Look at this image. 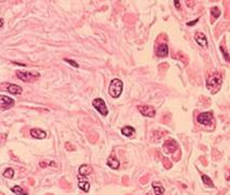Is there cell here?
<instances>
[{
    "mask_svg": "<svg viewBox=\"0 0 230 195\" xmlns=\"http://www.w3.org/2000/svg\"><path fill=\"white\" fill-rule=\"evenodd\" d=\"M223 78L219 73H212L206 78V88L211 91V93H216L219 91L222 87Z\"/></svg>",
    "mask_w": 230,
    "mask_h": 195,
    "instance_id": "obj_1",
    "label": "cell"
},
{
    "mask_svg": "<svg viewBox=\"0 0 230 195\" xmlns=\"http://www.w3.org/2000/svg\"><path fill=\"white\" fill-rule=\"evenodd\" d=\"M122 90H123V83L118 78L113 79L110 85H109V94H110V97H113V99H117V98L121 96Z\"/></svg>",
    "mask_w": 230,
    "mask_h": 195,
    "instance_id": "obj_2",
    "label": "cell"
},
{
    "mask_svg": "<svg viewBox=\"0 0 230 195\" xmlns=\"http://www.w3.org/2000/svg\"><path fill=\"white\" fill-rule=\"evenodd\" d=\"M92 104H93V106L96 108L97 112L101 113L103 116H107V115H108V110H107L106 103H105V101L103 99H101V98H97V99L93 100Z\"/></svg>",
    "mask_w": 230,
    "mask_h": 195,
    "instance_id": "obj_3",
    "label": "cell"
},
{
    "mask_svg": "<svg viewBox=\"0 0 230 195\" xmlns=\"http://www.w3.org/2000/svg\"><path fill=\"white\" fill-rule=\"evenodd\" d=\"M197 121L199 124L204 125V126H208V125H211L212 121H213V114L211 112H204L201 113V114L198 115Z\"/></svg>",
    "mask_w": 230,
    "mask_h": 195,
    "instance_id": "obj_4",
    "label": "cell"
},
{
    "mask_svg": "<svg viewBox=\"0 0 230 195\" xmlns=\"http://www.w3.org/2000/svg\"><path fill=\"white\" fill-rule=\"evenodd\" d=\"M17 78H20L23 81H31L33 79L38 78L40 74L38 73H29V72H16Z\"/></svg>",
    "mask_w": 230,
    "mask_h": 195,
    "instance_id": "obj_5",
    "label": "cell"
},
{
    "mask_svg": "<svg viewBox=\"0 0 230 195\" xmlns=\"http://www.w3.org/2000/svg\"><path fill=\"white\" fill-rule=\"evenodd\" d=\"M13 105H14V100L13 99H11V98L7 96H3V94L0 96V107H1L2 111L8 110V108L12 107Z\"/></svg>",
    "mask_w": 230,
    "mask_h": 195,
    "instance_id": "obj_6",
    "label": "cell"
},
{
    "mask_svg": "<svg viewBox=\"0 0 230 195\" xmlns=\"http://www.w3.org/2000/svg\"><path fill=\"white\" fill-rule=\"evenodd\" d=\"M138 110H140L142 115L150 117V118L154 117V115H156V110L150 105H140V106H138Z\"/></svg>",
    "mask_w": 230,
    "mask_h": 195,
    "instance_id": "obj_7",
    "label": "cell"
},
{
    "mask_svg": "<svg viewBox=\"0 0 230 195\" xmlns=\"http://www.w3.org/2000/svg\"><path fill=\"white\" fill-rule=\"evenodd\" d=\"M195 39L197 44L202 48H208V39H206L205 35L203 33H197L195 36Z\"/></svg>",
    "mask_w": 230,
    "mask_h": 195,
    "instance_id": "obj_8",
    "label": "cell"
},
{
    "mask_svg": "<svg viewBox=\"0 0 230 195\" xmlns=\"http://www.w3.org/2000/svg\"><path fill=\"white\" fill-rule=\"evenodd\" d=\"M175 150H177V143L174 140H168V141L163 144V151H164L165 153H168V154L172 153Z\"/></svg>",
    "mask_w": 230,
    "mask_h": 195,
    "instance_id": "obj_9",
    "label": "cell"
},
{
    "mask_svg": "<svg viewBox=\"0 0 230 195\" xmlns=\"http://www.w3.org/2000/svg\"><path fill=\"white\" fill-rule=\"evenodd\" d=\"M156 53L159 58H165L168 54V47L167 44H161L158 46V48L156 50Z\"/></svg>",
    "mask_w": 230,
    "mask_h": 195,
    "instance_id": "obj_10",
    "label": "cell"
},
{
    "mask_svg": "<svg viewBox=\"0 0 230 195\" xmlns=\"http://www.w3.org/2000/svg\"><path fill=\"white\" fill-rule=\"evenodd\" d=\"M30 135L33 138H35V139H44L45 137H47V133H45V131L41 130V129L39 128H35V129H31L30 130Z\"/></svg>",
    "mask_w": 230,
    "mask_h": 195,
    "instance_id": "obj_11",
    "label": "cell"
},
{
    "mask_svg": "<svg viewBox=\"0 0 230 195\" xmlns=\"http://www.w3.org/2000/svg\"><path fill=\"white\" fill-rule=\"evenodd\" d=\"M7 90L12 94H21L23 91L22 87H20L17 85H13V83H10V85L7 86Z\"/></svg>",
    "mask_w": 230,
    "mask_h": 195,
    "instance_id": "obj_12",
    "label": "cell"
},
{
    "mask_svg": "<svg viewBox=\"0 0 230 195\" xmlns=\"http://www.w3.org/2000/svg\"><path fill=\"white\" fill-rule=\"evenodd\" d=\"M78 187L80 188L82 191L89 192V190H90V183L86 181V179H83L82 177L80 176V178H79V180H78Z\"/></svg>",
    "mask_w": 230,
    "mask_h": 195,
    "instance_id": "obj_13",
    "label": "cell"
},
{
    "mask_svg": "<svg viewBox=\"0 0 230 195\" xmlns=\"http://www.w3.org/2000/svg\"><path fill=\"white\" fill-rule=\"evenodd\" d=\"M107 165L113 169H118L120 166V162L115 157V156H110V157L107 159Z\"/></svg>",
    "mask_w": 230,
    "mask_h": 195,
    "instance_id": "obj_14",
    "label": "cell"
},
{
    "mask_svg": "<svg viewBox=\"0 0 230 195\" xmlns=\"http://www.w3.org/2000/svg\"><path fill=\"white\" fill-rule=\"evenodd\" d=\"M92 171H93L92 167L89 166V165H81L80 168H79V174H80L81 177L88 176V174H90Z\"/></svg>",
    "mask_w": 230,
    "mask_h": 195,
    "instance_id": "obj_15",
    "label": "cell"
},
{
    "mask_svg": "<svg viewBox=\"0 0 230 195\" xmlns=\"http://www.w3.org/2000/svg\"><path fill=\"white\" fill-rule=\"evenodd\" d=\"M152 189L154 191V195H163L164 194V188L159 182H152Z\"/></svg>",
    "mask_w": 230,
    "mask_h": 195,
    "instance_id": "obj_16",
    "label": "cell"
},
{
    "mask_svg": "<svg viewBox=\"0 0 230 195\" xmlns=\"http://www.w3.org/2000/svg\"><path fill=\"white\" fill-rule=\"evenodd\" d=\"M121 132H122V135L126 136V137H133V136L135 135V129H134L133 127L126 126L121 129Z\"/></svg>",
    "mask_w": 230,
    "mask_h": 195,
    "instance_id": "obj_17",
    "label": "cell"
},
{
    "mask_svg": "<svg viewBox=\"0 0 230 195\" xmlns=\"http://www.w3.org/2000/svg\"><path fill=\"white\" fill-rule=\"evenodd\" d=\"M11 191H12L13 193L17 194V195H27V192L24 191L23 188L20 187V185H15V187H13L12 189H11Z\"/></svg>",
    "mask_w": 230,
    "mask_h": 195,
    "instance_id": "obj_18",
    "label": "cell"
},
{
    "mask_svg": "<svg viewBox=\"0 0 230 195\" xmlns=\"http://www.w3.org/2000/svg\"><path fill=\"white\" fill-rule=\"evenodd\" d=\"M202 181H203V183L205 185H208V187H209V188H214V183H213V181L211 180V178L209 177H208L206 174H202Z\"/></svg>",
    "mask_w": 230,
    "mask_h": 195,
    "instance_id": "obj_19",
    "label": "cell"
},
{
    "mask_svg": "<svg viewBox=\"0 0 230 195\" xmlns=\"http://www.w3.org/2000/svg\"><path fill=\"white\" fill-rule=\"evenodd\" d=\"M2 176H3L4 178L12 179V178H13V176H14V170H13L12 168H8V169H6V170L3 171V174H2Z\"/></svg>",
    "mask_w": 230,
    "mask_h": 195,
    "instance_id": "obj_20",
    "label": "cell"
},
{
    "mask_svg": "<svg viewBox=\"0 0 230 195\" xmlns=\"http://www.w3.org/2000/svg\"><path fill=\"white\" fill-rule=\"evenodd\" d=\"M211 12H212V17H213L214 20L217 19V17L220 15V11H219V9H218L217 7H213V8H212V10H211Z\"/></svg>",
    "mask_w": 230,
    "mask_h": 195,
    "instance_id": "obj_21",
    "label": "cell"
},
{
    "mask_svg": "<svg viewBox=\"0 0 230 195\" xmlns=\"http://www.w3.org/2000/svg\"><path fill=\"white\" fill-rule=\"evenodd\" d=\"M220 51L223 52V54H224V58L226 59V61H228V62H230V55L228 53H227V51L225 50L224 47H220Z\"/></svg>",
    "mask_w": 230,
    "mask_h": 195,
    "instance_id": "obj_22",
    "label": "cell"
},
{
    "mask_svg": "<svg viewBox=\"0 0 230 195\" xmlns=\"http://www.w3.org/2000/svg\"><path fill=\"white\" fill-rule=\"evenodd\" d=\"M65 62L69 63V64L71 65V66L76 67V69H78V67H79L78 63H77V62H75V61H72V60H69V59H65Z\"/></svg>",
    "mask_w": 230,
    "mask_h": 195,
    "instance_id": "obj_23",
    "label": "cell"
},
{
    "mask_svg": "<svg viewBox=\"0 0 230 195\" xmlns=\"http://www.w3.org/2000/svg\"><path fill=\"white\" fill-rule=\"evenodd\" d=\"M65 147H66L67 151H75V146H72L71 144H69V143H66Z\"/></svg>",
    "mask_w": 230,
    "mask_h": 195,
    "instance_id": "obj_24",
    "label": "cell"
},
{
    "mask_svg": "<svg viewBox=\"0 0 230 195\" xmlns=\"http://www.w3.org/2000/svg\"><path fill=\"white\" fill-rule=\"evenodd\" d=\"M39 165H40V167H41V168H45V167H47L48 165H50V163H47V162H41Z\"/></svg>",
    "mask_w": 230,
    "mask_h": 195,
    "instance_id": "obj_25",
    "label": "cell"
},
{
    "mask_svg": "<svg viewBox=\"0 0 230 195\" xmlns=\"http://www.w3.org/2000/svg\"><path fill=\"white\" fill-rule=\"evenodd\" d=\"M198 21H199V19L195 20V21H192V22H189V23H187V25H188V26H192V25H195Z\"/></svg>",
    "mask_w": 230,
    "mask_h": 195,
    "instance_id": "obj_26",
    "label": "cell"
},
{
    "mask_svg": "<svg viewBox=\"0 0 230 195\" xmlns=\"http://www.w3.org/2000/svg\"><path fill=\"white\" fill-rule=\"evenodd\" d=\"M174 4H175V7H176L177 9L181 8V2H179V1H174Z\"/></svg>",
    "mask_w": 230,
    "mask_h": 195,
    "instance_id": "obj_27",
    "label": "cell"
},
{
    "mask_svg": "<svg viewBox=\"0 0 230 195\" xmlns=\"http://www.w3.org/2000/svg\"><path fill=\"white\" fill-rule=\"evenodd\" d=\"M146 180H148L147 177H143V179H140V182H142V183H145V182H146Z\"/></svg>",
    "mask_w": 230,
    "mask_h": 195,
    "instance_id": "obj_28",
    "label": "cell"
},
{
    "mask_svg": "<svg viewBox=\"0 0 230 195\" xmlns=\"http://www.w3.org/2000/svg\"><path fill=\"white\" fill-rule=\"evenodd\" d=\"M3 19H1V20H0V27H1V28H2V26H3Z\"/></svg>",
    "mask_w": 230,
    "mask_h": 195,
    "instance_id": "obj_29",
    "label": "cell"
},
{
    "mask_svg": "<svg viewBox=\"0 0 230 195\" xmlns=\"http://www.w3.org/2000/svg\"><path fill=\"white\" fill-rule=\"evenodd\" d=\"M126 181H127V177H124V179H123V182H124V183H126Z\"/></svg>",
    "mask_w": 230,
    "mask_h": 195,
    "instance_id": "obj_30",
    "label": "cell"
},
{
    "mask_svg": "<svg viewBox=\"0 0 230 195\" xmlns=\"http://www.w3.org/2000/svg\"><path fill=\"white\" fill-rule=\"evenodd\" d=\"M146 195H152V194H151V193H150V192H149V193H147Z\"/></svg>",
    "mask_w": 230,
    "mask_h": 195,
    "instance_id": "obj_31",
    "label": "cell"
},
{
    "mask_svg": "<svg viewBox=\"0 0 230 195\" xmlns=\"http://www.w3.org/2000/svg\"><path fill=\"white\" fill-rule=\"evenodd\" d=\"M49 195H51V194H49Z\"/></svg>",
    "mask_w": 230,
    "mask_h": 195,
    "instance_id": "obj_32",
    "label": "cell"
}]
</instances>
